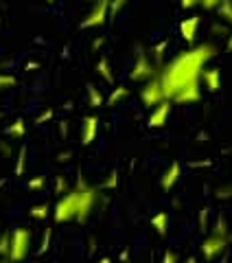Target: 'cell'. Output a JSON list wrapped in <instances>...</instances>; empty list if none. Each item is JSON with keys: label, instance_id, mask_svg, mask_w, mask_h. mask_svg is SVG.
<instances>
[{"label": "cell", "instance_id": "obj_1", "mask_svg": "<svg viewBox=\"0 0 232 263\" xmlns=\"http://www.w3.org/2000/svg\"><path fill=\"white\" fill-rule=\"evenodd\" d=\"M215 55H217V48L210 42H202V44H195V46L186 48V51L178 53L173 60L164 64L158 70V77L162 81L167 99L173 101V97H176L180 90H184L193 84H200L206 64H208Z\"/></svg>", "mask_w": 232, "mask_h": 263}, {"label": "cell", "instance_id": "obj_2", "mask_svg": "<svg viewBox=\"0 0 232 263\" xmlns=\"http://www.w3.org/2000/svg\"><path fill=\"white\" fill-rule=\"evenodd\" d=\"M77 215H79V197L72 186L66 195L57 197L53 206V219L55 224H66V221H77Z\"/></svg>", "mask_w": 232, "mask_h": 263}, {"label": "cell", "instance_id": "obj_3", "mask_svg": "<svg viewBox=\"0 0 232 263\" xmlns=\"http://www.w3.org/2000/svg\"><path fill=\"white\" fill-rule=\"evenodd\" d=\"M31 252V230L27 228H13L11 230V246L7 261L9 263H22Z\"/></svg>", "mask_w": 232, "mask_h": 263}, {"label": "cell", "instance_id": "obj_4", "mask_svg": "<svg viewBox=\"0 0 232 263\" xmlns=\"http://www.w3.org/2000/svg\"><path fill=\"white\" fill-rule=\"evenodd\" d=\"M156 75H158V70H156L151 57L147 53H138L134 60V66H131V70H129V79L138 81V84H147V81L153 79Z\"/></svg>", "mask_w": 232, "mask_h": 263}, {"label": "cell", "instance_id": "obj_5", "mask_svg": "<svg viewBox=\"0 0 232 263\" xmlns=\"http://www.w3.org/2000/svg\"><path fill=\"white\" fill-rule=\"evenodd\" d=\"M164 99H167V95H164L162 81L158 75L153 79H149L147 84H143V88H140V101H143L145 108H156V105L162 103Z\"/></svg>", "mask_w": 232, "mask_h": 263}, {"label": "cell", "instance_id": "obj_6", "mask_svg": "<svg viewBox=\"0 0 232 263\" xmlns=\"http://www.w3.org/2000/svg\"><path fill=\"white\" fill-rule=\"evenodd\" d=\"M110 18V0H96L92 5V9L88 11V15L81 20V29H96L103 27Z\"/></svg>", "mask_w": 232, "mask_h": 263}, {"label": "cell", "instance_id": "obj_7", "mask_svg": "<svg viewBox=\"0 0 232 263\" xmlns=\"http://www.w3.org/2000/svg\"><path fill=\"white\" fill-rule=\"evenodd\" d=\"M228 241H230V237H221V235L210 233V235L202 241V246H200L202 257H204L206 261H215L223 250L228 248Z\"/></svg>", "mask_w": 232, "mask_h": 263}, {"label": "cell", "instance_id": "obj_8", "mask_svg": "<svg viewBox=\"0 0 232 263\" xmlns=\"http://www.w3.org/2000/svg\"><path fill=\"white\" fill-rule=\"evenodd\" d=\"M171 110H173V101L171 99H164L162 103H158L156 108H151L147 117V127L151 129H160L169 123V117H171Z\"/></svg>", "mask_w": 232, "mask_h": 263}, {"label": "cell", "instance_id": "obj_9", "mask_svg": "<svg viewBox=\"0 0 232 263\" xmlns=\"http://www.w3.org/2000/svg\"><path fill=\"white\" fill-rule=\"evenodd\" d=\"M99 136V117L96 114H88L81 121V145H92Z\"/></svg>", "mask_w": 232, "mask_h": 263}, {"label": "cell", "instance_id": "obj_10", "mask_svg": "<svg viewBox=\"0 0 232 263\" xmlns=\"http://www.w3.org/2000/svg\"><path fill=\"white\" fill-rule=\"evenodd\" d=\"M180 176H182V164H180L178 160H173L169 167L162 171V176H160V186H162V191H171V189L180 182Z\"/></svg>", "mask_w": 232, "mask_h": 263}, {"label": "cell", "instance_id": "obj_11", "mask_svg": "<svg viewBox=\"0 0 232 263\" xmlns=\"http://www.w3.org/2000/svg\"><path fill=\"white\" fill-rule=\"evenodd\" d=\"M180 35L184 42L193 44L195 37H197V29H200V15H188V18H184L180 22Z\"/></svg>", "mask_w": 232, "mask_h": 263}, {"label": "cell", "instance_id": "obj_12", "mask_svg": "<svg viewBox=\"0 0 232 263\" xmlns=\"http://www.w3.org/2000/svg\"><path fill=\"white\" fill-rule=\"evenodd\" d=\"M202 99V81L200 84H193L173 97V103H180V105H188V103H197Z\"/></svg>", "mask_w": 232, "mask_h": 263}, {"label": "cell", "instance_id": "obj_13", "mask_svg": "<svg viewBox=\"0 0 232 263\" xmlns=\"http://www.w3.org/2000/svg\"><path fill=\"white\" fill-rule=\"evenodd\" d=\"M202 84L206 86L208 92H219L221 90V70L219 68H208L206 66L202 72Z\"/></svg>", "mask_w": 232, "mask_h": 263}, {"label": "cell", "instance_id": "obj_14", "mask_svg": "<svg viewBox=\"0 0 232 263\" xmlns=\"http://www.w3.org/2000/svg\"><path fill=\"white\" fill-rule=\"evenodd\" d=\"M127 97H129V90L125 86H116V88H112L110 97L105 99V105H107V108H116V105H121Z\"/></svg>", "mask_w": 232, "mask_h": 263}, {"label": "cell", "instance_id": "obj_15", "mask_svg": "<svg viewBox=\"0 0 232 263\" xmlns=\"http://www.w3.org/2000/svg\"><path fill=\"white\" fill-rule=\"evenodd\" d=\"M151 228L156 230L158 235H167L169 233V213L167 211H160L151 217Z\"/></svg>", "mask_w": 232, "mask_h": 263}, {"label": "cell", "instance_id": "obj_16", "mask_svg": "<svg viewBox=\"0 0 232 263\" xmlns=\"http://www.w3.org/2000/svg\"><path fill=\"white\" fill-rule=\"evenodd\" d=\"M5 134L11 136V138H24V134H27V123H24V119L11 121L9 125L5 127Z\"/></svg>", "mask_w": 232, "mask_h": 263}, {"label": "cell", "instance_id": "obj_17", "mask_svg": "<svg viewBox=\"0 0 232 263\" xmlns=\"http://www.w3.org/2000/svg\"><path fill=\"white\" fill-rule=\"evenodd\" d=\"M96 72L101 75L107 84H112L114 81V75H112V66H110V60H107L105 55L99 57V62H96Z\"/></svg>", "mask_w": 232, "mask_h": 263}, {"label": "cell", "instance_id": "obj_18", "mask_svg": "<svg viewBox=\"0 0 232 263\" xmlns=\"http://www.w3.org/2000/svg\"><path fill=\"white\" fill-rule=\"evenodd\" d=\"M88 105L90 108H101V105H105V99H103V95H101V90H99L96 86H92L90 84L88 86Z\"/></svg>", "mask_w": 232, "mask_h": 263}, {"label": "cell", "instance_id": "obj_19", "mask_svg": "<svg viewBox=\"0 0 232 263\" xmlns=\"http://www.w3.org/2000/svg\"><path fill=\"white\" fill-rule=\"evenodd\" d=\"M51 206L48 204H35V206H31L29 209V215L33 217V219H46L48 215H51Z\"/></svg>", "mask_w": 232, "mask_h": 263}, {"label": "cell", "instance_id": "obj_20", "mask_svg": "<svg viewBox=\"0 0 232 263\" xmlns=\"http://www.w3.org/2000/svg\"><path fill=\"white\" fill-rule=\"evenodd\" d=\"M217 13H219V18L223 22L232 27V0H223V3L217 7Z\"/></svg>", "mask_w": 232, "mask_h": 263}, {"label": "cell", "instance_id": "obj_21", "mask_svg": "<svg viewBox=\"0 0 232 263\" xmlns=\"http://www.w3.org/2000/svg\"><path fill=\"white\" fill-rule=\"evenodd\" d=\"M24 167H27V145H22L18 149V160H15V176L24 174Z\"/></svg>", "mask_w": 232, "mask_h": 263}, {"label": "cell", "instance_id": "obj_22", "mask_svg": "<svg viewBox=\"0 0 232 263\" xmlns=\"http://www.w3.org/2000/svg\"><path fill=\"white\" fill-rule=\"evenodd\" d=\"M212 233L215 235H221V237H230V233H228V221H226V217H223V215H219L217 219H215Z\"/></svg>", "mask_w": 232, "mask_h": 263}, {"label": "cell", "instance_id": "obj_23", "mask_svg": "<svg viewBox=\"0 0 232 263\" xmlns=\"http://www.w3.org/2000/svg\"><path fill=\"white\" fill-rule=\"evenodd\" d=\"M9 246H11V233H3L0 235V257L7 259V254H9Z\"/></svg>", "mask_w": 232, "mask_h": 263}, {"label": "cell", "instance_id": "obj_24", "mask_svg": "<svg viewBox=\"0 0 232 263\" xmlns=\"http://www.w3.org/2000/svg\"><path fill=\"white\" fill-rule=\"evenodd\" d=\"M51 237H53V228L51 226H46V230H44V235H42V243H40V254H44L48 248H51Z\"/></svg>", "mask_w": 232, "mask_h": 263}, {"label": "cell", "instance_id": "obj_25", "mask_svg": "<svg viewBox=\"0 0 232 263\" xmlns=\"http://www.w3.org/2000/svg\"><path fill=\"white\" fill-rule=\"evenodd\" d=\"M68 191H70V186H68V182H66V178L64 176H57V180H55V193L62 197V195H66Z\"/></svg>", "mask_w": 232, "mask_h": 263}, {"label": "cell", "instance_id": "obj_26", "mask_svg": "<svg viewBox=\"0 0 232 263\" xmlns=\"http://www.w3.org/2000/svg\"><path fill=\"white\" fill-rule=\"evenodd\" d=\"M18 84V79L13 75H7V72H0V90H7V88H13Z\"/></svg>", "mask_w": 232, "mask_h": 263}, {"label": "cell", "instance_id": "obj_27", "mask_svg": "<svg viewBox=\"0 0 232 263\" xmlns=\"http://www.w3.org/2000/svg\"><path fill=\"white\" fill-rule=\"evenodd\" d=\"M119 186V171H110V174H107V178L103 180V189H116Z\"/></svg>", "mask_w": 232, "mask_h": 263}, {"label": "cell", "instance_id": "obj_28", "mask_svg": "<svg viewBox=\"0 0 232 263\" xmlns=\"http://www.w3.org/2000/svg\"><path fill=\"white\" fill-rule=\"evenodd\" d=\"M44 184H46V176H35V178H31L29 180V189L31 191H40V189H44Z\"/></svg>", "mask_w": 232, "mask_h": 263}, {"label": "cell", "instance_id": "obj_29", "mask_svg": "<svg viewBox=\"0 0 232 263\" xmlns=\"http://www.w3.org/2000/svg\"><path fill=\"white\" fill-rule=\"evenodd\" d=\"M167 46H169V42H167V40H162V42H158L151 48V55L156 57V60H160V57L164 55V51H167Z\"/></svg>", "mask_w": 232, "mask_h": 263}, {"label": "cell", "instance_id": "obj_30", "mask_svg": "<svg viewBox=\"0 0 232 263\" xmlns=\"http://www.w3.org/2000/svg\"><path fill=\"white\" fill-rule=\"evenodd\" d=\"M129 3V0H112L110 3V15H119L121 13V9L125 7Z\"/></svg>", "mask_w": 232, "mask_h": 263}, {"label": "cell", "instance_id": "obj_31", "mask_svg": "<svg viewBox=\"0 0 232 263\" xmlns=\"http://www.w3.org/2000/svg\"><path fill=\"white\" fill-rule=\"evenodd\" d=\"M160 263H180V257L173 250H167V252L162 254V261Z\"/></svg>", "mask_w": 232, "mask_h": 263}, {"label": "cell", "instance_id": "obj_32", "mask_svg": "<svg viewBox=\"0 0 232 263\" xmlns=\"http://www.w3.org/2000/svg\"><path fill=\"white\" fill-rule=\"evenodd\" d=\"M53 114H55V110H53V108H48V110H44V112L35 119V123H37V125H42L44 121H51V119H53Z\"/></svg>", "mask_w": 232, "mask_h": 263}, {"label": "cell", "instance_id": "obj_33", "mask_svg": "<svg viewBox=\"0 0 232 263\" xmlns=\"http://www.w3.org/2000/svg\"><path fill=\"white\" fill-rule=\"evenodd\" d=\"M223 3V0H200V5L204 9H217V7Z\"/></svg>", "mask_w": 232, "mask_h": 263}, {"label": "cell", "instance_id": "obj_34", "mask_svg": "<svg viewBox=\"0 0 232 263\" xmlns=\"http://www.w3.org/2000/svg\"><path fill=\"white\" fill-rule=\"evenodd\" d=\"M200 226H202V230L208 228V209H204V211L200 213Z\"/></svg>", "mask_w": 232, "mask_h": 263}, {"label": "cell", "instance_id": "obj_35", "mask_svg": "<svg viewBox=\"0 0 232 263\" xmlns=\"http://www.w3.org/2000/svg\"><path fill=\"white\" fill-rule=\"evenodd\" d=\"M200 5V0H180V7L182 9H193V7Z\"/></svg>", "mask_w": 232, "mask_h": 263}, {"label": "cell", "instance_id": "obj_36", "mask_svg": "<svg viewBox=\"0 0 232 263\" xmlns=\"http://www.w3.org/2000/svg\"><path fill=\"white\" fill-rule=\"evenodd\" d=\"M226 48H228V51H232V29H230V33H228V40H226Z\"/></svg>", "mask_w": 232, "mask_h": 263}, {"label": "cell", "instance_id": "obj_37", "mask_svg": "<svg viewBox=\"0 0 232 263\" xmlns=\"http://www.w3.org/2000/svg\"><path fill=\"white\" fill-rule=\"evenodd\" d=\"M101 46H103V37H96L94 44H92V48H101Z\"/></svg>", "mask_w": 232, "mask_h": 263}, {"label": "cell", "instance_id": "obj_38", "mask_svg": "<svg viewBox=\"0 0 232 263\" xmlns=\"http://www.w3.org/2000/svg\"><path fill=\"white\" fill-rule=\"evenodd\" d=\"M96 263H112V259L110 257H103V259H99Z\"/></svg>", "mask_w": 232, "mask_h": 263}, {"label": "cell", "instance_id": "obj_39", "mask_svg": "<svg viewBox=\"0 0 232 263\" xmlns=\"http://www.w3.org/2000/svg\"><path fill=\"white\" fill-rule=\"evenodd\" d=\"M68 156H70L68 152H66V154H60V160H62V162H64V160H68Z\"/></svg>", "mask_w": 232, "mask_h": 263}, {"label": "cell", "instance_id": "obj_40", "mask_svg": "<svg viewBox=\"0 0 232 263\" xmlns=\"http://www.w3.org/2000/svg\"><path fill=\"white\" fill-rule=\"evenodd\" d=\"M184 263H197V259H195V257H188Z\"/></svg>", "mask_w": 232, "mask_h": 263}, {"label": "cell", "instance_id": "obj_41", "mask_svg": "<svg viewBox=\"0 0 232 263\" xmlns=\"http://www.w3.org/2000/svg\"><path fill=\"white\" fill-rule=\"evenodd\" d=\"M46 3H48V5H53V3H55V0H46Z\"/></svg>", "mask_w": 232, "mask_h": 263}, {"label": "cell", "instance_id": "obj_42", "mask_svg": "<svg viewBox=\"0 0 232 263\" xmlns=\"http://www.w3.org/2000/svg\"><path fill=\"white\" fill-rule=\"evenodd\" d=\"M0 263H9V261H7V259H5V261H0Z\"/></svg>", "mask_w": 232, "mask_h": 263}, {"label": "cell", "instance_id": "obj_43", "mask_svg": "<svg viewBox=\"0 0 232 263\" xmlns=\"http://www.w3.org/2000/svg\"><path fill=\"white\" fill-rule=\"evenodd\" d=\"M110 3H112V0H110Z\"/></svg>", "mask_w": 232, "mask_h": 263}]
</instances>
